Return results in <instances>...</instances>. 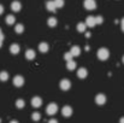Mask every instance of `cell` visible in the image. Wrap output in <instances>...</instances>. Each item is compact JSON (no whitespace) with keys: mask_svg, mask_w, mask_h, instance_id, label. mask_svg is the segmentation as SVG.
Returning a JSON list of instances; mask_svg holds the SVG:
<instances>
[{"mask_svg":"<svg viewBox=\"0 0 124 123\" xmlns=\"http://www.w3.org/2000/svg\"><path fill=\"white\" fill-rule=\"evenodd\" d=\"M96 56H98V58H99L100 60H106V59H108V57H110V52H108L107 48L101 47V48L98 51Z\"/></svg>","mask_w":124,"mask_h":123,"instance_id":"cell-1","label":"cell"},{"mask_svg":"<svg viewBox=\"0 0 124 123\" xmlns=\"http://www.w3.org/2000/svg\"><path fill=\"white\" fill-rule=\"evenodd\" d=\"M57 111H58V106H57V104H54V103L48 104L47 107H46V112H47V115H55Z\"/></svg>","mask_w":124,"mask_h":123,"instance_id":"cell-2","label":"cell"},{"mask_svg":"<svg viewBox=\"0 0 124 123\" xmlns=\"http://www.w3.org/2000/svg\"><path fill=\"white\" fill-rule=\"evenodd\" d=\"M83 6H84L85 10H90V11H92V10H95L96 2H95V0H84Z\"/></svg>","mask_w":124,"mask_h":123,"instance_id":"cell-3","label":"cell"},{"mask_svg":"<svg viewBox=\"0 0 124 123\" xmlns=\"http://www.w3.org/2000/svg\"><path fill=\"white\" fill-rule=\"evenodd\" d=\"M13 84H15L16 87H22V86L24 84V77L21 76V75H16V76L13 77Z\"/></svg>","mask_w":124,"mask_h":123,"instance_id":"cell-4","label":"cell"},{"mask_svg":"<svg viewBox=\"0 0 124 123\" xmlns=\"http://www.w3.org/2000/svg\"><path fill=\"white\" fill-rule=\"evenodd\" d=\"M59 87H60V89H63V90H69L70 87H71V82L69 81V80H66V79H64V80L60 81Z\"/></svg>","mask_w":124,"mask_h":123,"instance_id":"cell-5","label":"cell"},{"mask_svg":"<svg viewBox=\"0 0 124 123\" xmlns=\"http://www.w3.org/2000/svg\"><path fill=\"white\" fill-rule=\"evenodd\" d=\"M62 114L64 117H70L72 115V107L69 106V105H65L63 109H62Z\"/></svg>","mask_w":124,"mask_h":123,"instance_id":"cell-6","label":"cell"},{"mask_svg":"<svg viewBox=\"0 0 124 123\" xmlns=\"http://www.w3.org/2000/svg\"><path fill=\"white\" fill-rule=\"evenodd\" d=\"M95 103H96L98 105H104V104L106 103V97H105L104 94H98V95L95 97Z\"/></svg>","mask_w":124,"mask_h":123,"instance_id":"cell-7","label":"cell"},{"mask_svg":"<svg viewBox=\"0 0 124 123\" xmlns=\"http://www.w3.org/2000/svg\"><path fill=\"white\" fill-rule=\"evenodd\" d=\"M21 8H22V4H21L19 1H13V2H11V10H12L13 12H18V11H21Z\"/></svg>","mask_w":124,"mask_h":123,"instance_id":"cell-8","label":"cell"},{"mask_svg":"<svg viewBox=\"0 0 124 123\" xmlns=\"http://www.w3.org/2000/svg\"><path fill=\"white\" fill-rule=\"evenodd\" d=\"M85 24H87V27L93 28V27L96 24V22H95V17H93V16H88L87 19H85Z\"/></svg>","mask_w":124,"mask_h":123,"instance_id":"cell-9","label":"cell"},{"mask_svg":"<svg viewBox=\"0 0 124 123\" xmlns=\"http://www.w3.org/2000/svg\"><path fill=\"white\" fill-rule=\"evenodd\" d=\"M31 105H33L34 107H40L42 105V99L40 97H34V98L31 99Z\"/></svg>","mask_w":124,"mask_h":123,"instance_id":"cell-10","label":"cell"},{"mask_svg":"<svg viewBox=\"0 0 124 123\" xmlns=\"http://www.w3.org/2000/svg\"><path fill=\"white\" fill-rule=\"evenodd\" d=\"M77 76H78L80 79H85V77L88 76V71H87V69L80 68V69L77 70Z\"/></svg>","mask_w":124,"mask_h":123,"instance_id":"cell-11","label":"cell"},{"mask_svg":"<svg viewBox=\"0 0 124 123\" xmlns=\"http://www.w3.org/2000/svg\"><path fill=\"white\" fill-rule=\"evenodd\" d=\"M46 7L51 12H55V10H57V6H55V2L54 1H47L46 2Z\"/></svg>","mask_w":124,"mask_h":123,"instance_id":"cell-12","label":"cell"},{"mask_svg":"<svg viewBox=\"0 0 124 123\" xmlns=\"http://www.w3.org/2000/svg\"><path fill=\"white\" fill-rule=\"evenodd\" d=\"M19 51H21L19 45H17V43H12V45L10 46V52H11L12 54H17V53H19Z\"/></svg>","mask_w":124,"mask_h":123,"instance_id":"cell-13","label":"cell"},{"mask_svg":"<svg viewBox=\"0 0 124 123\" xmlns=\"http://www.w3.org/2000/svg\"><path fill=\"white\" fill-rule=\"evenodd\" d=\"M48 49H49V46H48L47 42H40V43H39V51H40V52L46 53Z\"/></svg>","mask_w":124,"mask_h":123,"instance_id":"cell-14","label":"cell"},{"mask_svg":"<svg viewBox=\"0 0 124 123\" xmlns=\"http://www.w3.org/2000/svg\"><path fill=\"white\" fill-rule=\"evenodd\" d=\"M25 58H27L28 60H33V59L35 58V51H34V49H27V52H25Z\"/></svg>","mask_w":124,"mask_h":123,"instance_id":"cell-15","label":"cell"},{"mask_svg":"<svg viewBox=\"0 0 124 123\" xmlns=\"http://www.w3.org/2000/svg\"><path fill=\"white\" fill-rule=\"evenodd\" d=\"M70 52H71V54H72L74 57H78L80 53H81V48H80L78 46H72Z\"/></svg>","mask_w":124,"mask_h":123,"instance_id":"cell-16","label":"cell"},{"mask_svg":"<svg viewBox=\"0 0 124 123\" xmlns=\"http://www.w3.org/2000/svg\"><path fill=\"white\" fill-rule=\"evenodd\" d=\"M66 68H68V70H75L76 69V62L75 60H69L68 63H66Z\"/></svg>","mask_w":124,"mask_h":123,"instance_id":"cell-17","label":"cell"},{"mask_svg":"<svg viewBox=\"0 0 124 123\" xmlns=\"http://www.w3.org/2000/svg\"><path fill=\"white\" fill-rule=\"evenodd\" d=\"M15 22H16V18H15V16H12V15H8V16L6 17V23H7L8 25H12V24H15Z\"/></svg>","mask_w":124,"mask_h":123,"instance_id":"cell-18","label":"cell"},{"mask_svg":"<svg viewBox=\"0 0 124 123\" xmlns=\"http://www.w3.org/2000/svg\"><path fill=\"white\" fill-rule=\"evenodd\" d=\"M47 24H48L51 28H53V27H55V25H57V19H55L54 17H49V18H48V21H47Z\"/></svg>","mask_w":124,"mask_h":123,"instance_id":"cell-19","label":"cell"},{"mask_svg":"<svg viewBox=\"0 0 124 123\" xmlns=\"http://www.w3.org/2000/svg\"><path fill=\"white\" fill-rule=\"evenodd\" d=\"M25 106V101L23 100V99H17V101H16V107L17 109H23Z\"/></svg>","mask_w":124,"mask_h":123,"instance_id":"cell-20","label":"cell"},{"mask_svg":"<svg viewBox=\"0 0 124 123\" xmlns=\"http://www.w3.org/2000/svg\"><path fill=\"white\" fill-rule=\"evenodd\" d=\"M85 28H87V24L85 23H78L77 24V32H80V33L85 32Z\"/></svg>","mask_w":124,"mask_h":123,"instance_id":"cell-21","label":"cell"},{"mask_svg":"<svg viewBox=\"0 0 124 123\" xmlns=\"http://www.w3.org/2000/svg\"><path fill=\"white\" fill-rule=\"evenodd\" d=\"M15 32H16L17 34L23 33V32H24V27H23V24H17V25H16V28H15Z\"/></svg>","mask_w":124,"mask_h":123,"instance_id":"cell-22","label":"cell"},{"mask_svg":"<svg viewBox=\"0 0 124 123\" xmlns=\"http://www.w3.org/2000/svg\"><path fill=\"white\" fill-rule=\"evenodd\" d=\"M8 80V74L6 71H1L0 73V81H7Z\"/></svg>","mask_w":124,"mask_h":123,"instance_id":"cell-23","label":"cell"},{"mask_svg":"<svg viewBox=\"0 0 124 123\" xmlns=\"http://www.w3.org/2000/svg\"><path fill=\"white\" fill-rule=\"evenodd\" d=\"M31 118L36 122V121H40L41 120V115H40V112H34L33 115H31Z\"/></svg>","mask_w":124,"mask_h":123,"instance_id":"cell-24","label":"cell"},{"mask_svg":"<svg viewBox=\"0 0 124 123\" xmlns=\"http://www.w3.org/2000/svg\"><path fill=\"white\" fill-rule=\"evenodd\" d=\"M54 2H55L57 8H62L64 6V0H54Z\"/></svg>","mask_w":124,"mask_h":123,"instance_id":"cell-25","label":"cell"},{"mask_svg":"<svg viewBox=\"0 0 124 123\" xmlns=\"http://www.w3.org/2000/svg\"><path fill=\"white\" fill-rule=\"evenodd\" d=\"M72 57H74V56L71 54V52H66V53L64 54V59H65L66 62H69V60H71V59H72Z\"/></svg>","mask_w":124,"mask_h":123,"instance_id":"cell-26","label":"cell"},{"mask_svg":"<svg viewBox=\"0 0 124 123\" xmlns=\"http://www.w3.org/2000/svg\"><path fill=\"white\" fill-rule=\"evenodd\" d=\"M95 22H96V24H101L104 22V19L101 16H98V17H95Z\"/></svg>","mask_w":124,"mask_h":123,"instance_id":"cell-27","label":"cell"},{"mask_svg":"<svg viewBox=\"0 0 124 123\" xmlns=\"http://www.w3.org/2000/svg\"><path fill=\"white\" fill-rule=\"evenodd\" d=\"M0 40H4V34H2V30L0 28Z\"/></svg>","mask_w":124,"mask_h":123,"instance_id":"cell-28","label":"cell"},{"mask_svg":"<svg viewBox=\"0 0 124 123\" xmlns=\"http://www.w3.org/2000/svg\"><path fill=\"white\" fill-rule=\"evenodd\" d=\"M1 13H4V6L0 4V15H1Z\"/></svg>","mask_w":124,"mask_h":123,"instance_id":"cell-29","label":"cell"},{"mask_svg":"<svg viewBox=\"0 0 124 123\" xmlns=\"http://www.w3.org/2000/svg\"><path fill=\"white\" fill-rule=\"evenodd\" d=\"M121 27H122V30L124 32V18L122 19V22H121Z\"/></svg>","mask_w":124,"mask_h":123,"instance_id":"cell-30","label":"cell"},{"mask_svg":"<svg viewBox=\"0 0 124 123\" xmlns=\"http://www.w3.org/2000/svg\"><path fill=\"white\" fill-rule=\"evenodd\" d=\"M48 123H58V121L53 118V120H49V121H48Z\"/></svg>","mask_w":124,"mask_h":123,"instance_id":"cell-31","label":"cell"},{"mask_svg":"<svg viewBox=\"0 0 124 123\" xmlns=\"http://www.w3.org/2000/svg\"><path fill=\"white\" fill-rule=\"evenodd\" d=\"M119 123H124V117H122V118L119 120Z\"/></svg>","mask_w":124,"mask_h":123,"instance_id":"cell-32","label":"cell"},{"mask_svg":"<svg viewBox=\"0 0 124 123\" xmlns=\"http://www.w3.org/2000/svg\"><path fill=\"white\" fill-rule=\"evenodd\" d=\"M90 36V33H85V38H89Z\"/></svg>","mask_w":124,"mask_h":123,"instance_id":"cell-33","label":"cell"},{"mask_svg":"<svg viewBox=\"0 0 124 123\" xmlns=\"http://www.w3.org/2000/svg\"><path fill=\"white\" fill-rule=\"evenodd\" d=\"M10 123H18V122H17V121H15V120H13V121H11V122H10Z\"/></svg>","mask_w":124,"mask_h":123,"instance_id":"cell-34","label":"cell"},{"mask_svg":"<svg viewBox=\"0 0 124 123\" xmlns=\"http://www.w3.org/2000/svg\"><path fill=\"white\" fill-rule=\"evenodd\" d=\"M2 41H4V40H0V47L2 46Z\"/></svg>","mask_w":124,"mask_h":123,"instance_id":"cell-35","label":"cell"},{"mask_svg":"<svg viewBox=\"0 0 124 123\" xmlns=\"http://www.w3.org/2000/svg\"><path fill=\"white\" fill-rule=\"evenodd\" d=\"M123 63H124V57H123Z\"/></svg>","mask_w":124,"mask_h":123,"instance_id":"cell-36","label":"cell"}]
</instances>
